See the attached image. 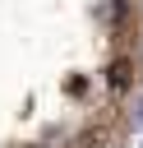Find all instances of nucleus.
<instances>
[{"label":"nucleus","mask_w":143,"mask_h":148,"mask_svg":"<svg viewBox=\"0 0 143 148\" xmlns=\"http://www.w3.org/2000/svg\"><path fill=\"white\" fill-rule=\"evenodd\" d=\"M129 69H134V65H129V60L120 56V60L111 65V88H129Z\"/></svg>","instance_id":"1"},{"label":"nucleus","mask_w":143,"mask_h":148,"mask_svg":"<svg viewBox=\"0 0 143 148\" xmlns=\"http://www.w3.org/2000/svg\"><path fill=\"white\" fill-rule=\"evenodd\" d=\"M138 120H143V102H138Z\"/></svg>","instance_id":"2"},{"label":"nucleus","mask_w":143,"mask_h":148,"mask_svg":"<svg viewBox=\"0 0 143 148\" xmlns=\"http://www.w3.org/2000/svg\"><path fill=\"white\" fill-rule=\"evenodd\" d=\"M37 148H42V143H37Z\"/></svg>","instance_id":"3"}]
</instances>
